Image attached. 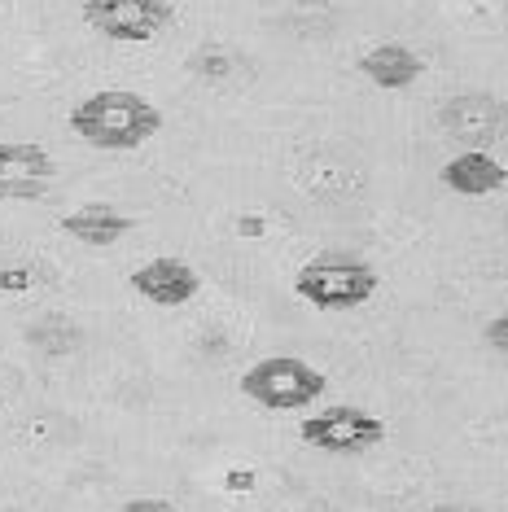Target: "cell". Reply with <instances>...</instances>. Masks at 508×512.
Here are the masks:
<instances>
[{
	"instance_id": "cell-1",
	"label": "cell",
	"mask_w": 508,
	"mask_h": 512,
	"mask_svg": "<svg viewBox=\"0 0 508 512\" xmlns=\"http://www.w3.org/2000/svg\"><path fill=\"white\" fill-rule=\"evenodd\" d=\"M71 132L92 149L123 154V149H141L145 141H154L163 132V110L141 92L106 88L92 92L88 101H79L71 110Z\"/></svg>"
},
{
	"instance_id": "cell-2",
	"label": "cell",
	"mask_w": 508,
	"mask_h": 512,
	"mask_svg": "<svg viewBox=\"0 0 508 512\" xmlns=\"http://www.w3.org/2000/svg\"><path fill=\"white\" fill-rule=\"evenodd\" d=\"M294 294L320 311H351V307H364L377 294V272L364 259H355V254L333 250L298 267Z\"/></svg>"
},
{
	"instance_id": "cell-3",
	"label": "cell",
	"mask_w": 508,
	"mask_h": 512,
	"mask_svg": "<svg viewBox=\"0 0 508 512\" xmlns=\"http://www.w3.org/2000/svg\"><path fill=\"white\" fill-rule=\"evenodd\" d=\"M329 390V377L320 368H311L307 359L294 355H272L259 359L254 368L241 372V394L254 399L268 412H294V407L316 403Z\"/></svg>"
},
{
	"instance_id": "cell-4",
	"label": "cell",
	"mask_w": 508,
	"mask_h": 512,
	"mask_svg": "<svg viewBox=\"0 0 508 512\" xmlns=\"http://www.w3.org/2000/svg\"><path fill=\"white\" fill-rule=\"evenodd\" d=\"M307 447L329 451V456H360V451H373L381 438H386V421L364 407H325L320 416H307L298 425Z\"/></svg>"
},
{
	"instance_id": "cell-5",
	"label": "cell",
	"mask_w": 508,
	"mask_h": 512,
	"mask_svg": "<svg viewBox=\"0 0 508 512\" xmlns=\"http://www.w3.org/2000/svg\"><path fill=\"white\" fill-rule=\"evenodd\" d=\"M84 22L110 40L145 44L171 22V5L167 0H88Z\"/></svg>"
},
{
	"instance_id": "cell-6",
	"label": "cell",
	"mask_w": 508,
	"mask_h": 512,
	"mask_svg": "<svg viewBox=\"0 0 508 512\" xmlns=\"http://www.w3.org/2000/svg\"><path fill=\"white\" fill-rule=\"evenodd\" d=\"M438 123L452 141L469 145V149H482V145H495L504 141L508 132V106L500 97H487V92H465V97H452L443 101L438 110Z\"/></svg>"
},
{
	"instance_id": "cell-7",
	"label": "cell",
	"mask_w": 508,
	"mask_h": 512,
	"mask_svg": "<svg viewBox=\"0 0 508 512\" xmlns=\"http://www.w3.org/2000/svg\"><path fill=\"white\" fill-rule=\"evenodd\" d=\"M57 180V162L49 149L14 141L0 145V197L5 202H31V197H44Z\"/></svg>"
},
{
	"instance_id": "cell-8",
	"label": "cell",
	"mask_w": 508,
	"mask_h": 512,
	"mask_svg": "<svg viewBox=\"0 0 508 512\" xmlns=\"http://www.w3.org/2000/svg\"><path fill=\"white\" fill-rule=\"evenodd\" d=\"M132 289L158 307H184L202 289V276L184 259H149L145 267L132 272Z\"/></svg>"
},
{
	"instance_id": "cell-9",
	"label": "cell",
	"mask_w": 508,
	"mask_h": 512,
	"mask_svg": "<svg viewBox=\"0 0 508 512\" xmlns=\"http://www.w3.org/2000/svg\"><path fill=\"white\" fill-rule=\"evenodd\" d=\"M443 184L460 197H487L508 184V167L495 162L487 149H465L443 167Z\"/></svg>"
},
{
	"instance_id": "cell-10",
	"label": "cell",
	"mask_w": 508,
	"mask_h": 512,
	"mask_svg": "<svg viewBox=\"0 0 508 512\" xmlns=\"http://www.w3.org/2000/svg\"><path fill=\"white\" fill-rule=\"evenodd\" d=\"M360 75L386 92H403L425 75V62L408 49V44H377V49H368L360 57Z\"/></svg>"
},
{
	"instance_id": "cell-11",
	"label": "cell",
	"mask_w": 508,
	"mask_h": 512,
	"mask_svg": "<svg viewBox=\"0 0 508 512\" xmlns=\"http://www.w3.org/2000/svg\"><path fill=\"white\" fill-rule=\"evenodd\" d=\"M62 228L71 232L75 241H84V246H114V241L136 228V219L114 211V206H106V202H88V206H79V211L66 215Z\"/></svg>"
},
{
	"instance_id": "cell-12",
	"label": "cell",
	"mask_w": 508,
	"mask_h": 512,
	"mask_svg": "<svg viewBox=\"0 0 508 512\" xmlns=\"http://www.w3.org/2000/svg\"><path fill=\"white\" fill-rule=\"evenodd\" d=\"M487 346L491 351H500V355H508V311H500V316L487 324Z\"/></svg>"
},
{
	"instance_id": "cell-13",
	"label": "cell",
	"mask_w": 508,
	"mask_h": 512,
	"mask_svg": "<svg viewBox=\"0 0 508 512\" xmlns=\"http://www.w3.org/2000/svg\"><path fill=\"white\" fill-rule=\"evenodd\" d=\"M114 512H180L176 504H167V499H132V504L114 508Z\"/></svg>"
}]
</instances>
